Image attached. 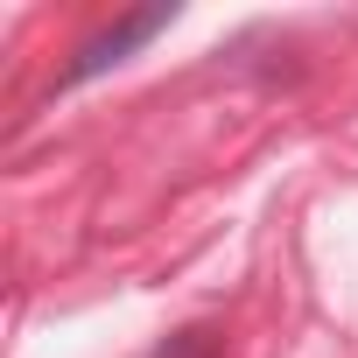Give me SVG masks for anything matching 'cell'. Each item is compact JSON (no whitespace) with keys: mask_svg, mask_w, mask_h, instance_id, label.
<instances>
[{"mask_svg":"<svg viewBox=\"0 0 358 358\" xmlns=\"http://www.w3.org/2000/svg\"><path fill=\"white\" fill-rule=\"evenodd\" d=\"M176 22V8H134V15H120L113 29H99V36H85L78 43V57L57 71V92H78V85H92V78H106V71H120L134 50H148L162 29Z\"/></svg>","mask_w":358,"mask_h":358,"instance_id":"obj_1","label":"cell"},{"mask_svg":"<svg viewBox=\"0 0 358 358\" xmlns=\"http://www.w3.org/2000/svg\"><path fill=\"white\" fill-rule=\"evenodd\" d=\"M155 358H225V337H218L211 323H190V330L162 337V344H155Z\"/></svg>","mask_w":358,"mask_h":358,"instance_id":"obj_2","label":"cell"}]
</instances>
